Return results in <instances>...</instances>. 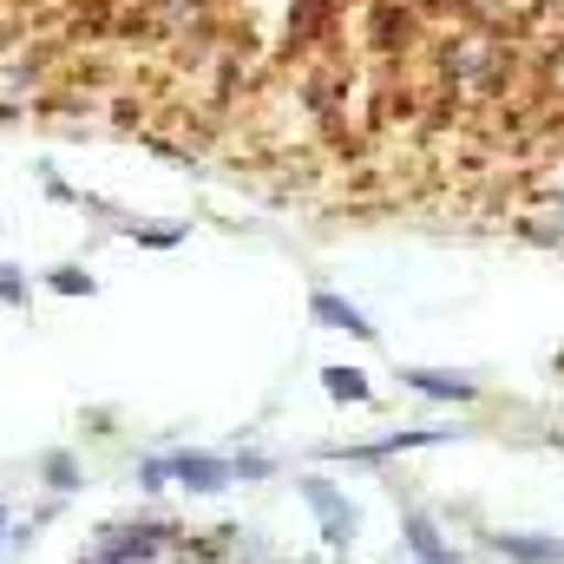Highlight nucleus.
I'll list each match as a JSON object with an SVG mask.
<instances>
[{
	"label": "nucleus",
	"mask_w": 564,
	"mask_h": 564,
	"mask_svg": "<svg viewBox=\"0 0 564 564\" xmlns=\"http://www.w3.org/2000/svg\"><path fill=\"white\" fill-rule=\"evenodd\" d=\"M302 492H308V506H315V519H322V539H328V545H348V539H355V506H348L335 486H322V479H308Z\"/></svg>",
	"instance_id": "nucleus-1"
},
{
	"label": "nucleus",
	"mask_w": 564,
	"mask_h": 564,
	"mask_svg": "<svg viewBox=\"0 0 564 564\" xmlns=\"http://www.w3.org/2000/svg\"><path fill=\"white\" fill-rule=\"evenodd\" d=\"M171 479L184 492H224L230 486V459H210V453H177L171 459Z\"/></svg>",
	"instance_id": "nucleus-2"
},
{
	"label": "nucleus",
	"mask_w": 564,
	"mask_h": 564,
	"mask_svg": "<svg viewBox=\"0 0 564 564\" xmlns=\"http://www.w3.org/2000/svg\"><path fill=\"white\" fill-rule=\"evenodd\" d=\"M499 552H506V558H519V564H558L564 558V545H552V539H525V532H506V539H499Z\"/></svg>",
	"instance_id": "nucleus-3"
},
{
	"label": "nucleus",
	"mask_w": 564,
	"mask_h": 564,
	"mask_svg": "<svg viewBox=\"0 0 564 564\" xmlns=\"http://www.w3.org/2000/svg\"><path fill=\"white\" fill-rule=\"evenodd\" d=\"M408 381H414L421 394H433V401H466V394H473V381H466V375H433V368H414Z\"/></svg>",
	"instance_id": "nucleus-4"
},
{
	"label": "nucleus",
	"mask_w": 564,
	"mask_h": 564,
	"mask_svg": "<svg viewBox=\"0 0 564 564\" xmlns=\"http://www.w3.org/2000/svg\"><path fill=\"white\" fill-rule=\"evenodd\" d=\"M315 315H322V322H335V328H348V335H368V322H361L348 302H335V295H315Z\"/></svg>",
	"instance_id": "nucleus-5"
},
{
	"label": "nucleus",
	"mask_w": 564,
	"mask_h": 564,
	"mask_svg": "<svg viewBox=\"0 0 564 564\" xmlns=\"http://www.w3.org/2000/svg\"><path fill=\"white\" fill-rule=\"evenodd\" d=\"M322 381H328V394H341V401H368V381H361L355 368H328Z\"/></svg>",
	"instance_id": "nucleus-6"
},
{
	"label": "nucleus",
	"mask_w": 564,
	"mask_h": 564,
	"mask_svg": "<svg viewBox=\"0 0 564 564\" xmlns=\"http://www.w3.org/2000/svg\"><path fill=\"white\" fill-rule=\"evenodd\" d=\"M46 486H53V492H73V486H79V466H73L66 453H53V459H46Z\"/></svg>",
	"instance_id": "nucleus-7"
},
{
	"label": "nucleus",
	"mask_w": 564,
	"mask_h": 564,
	"mask_svg": "<svg viewBox=\"0 0 564 564\" xmlns=\"http://www.w3.org/2000/svg\"><path fill=\"white\" fill-rule=\"evenodd\" d=\"M0 295H7V302L20 295V276H13V270H0Z\"/></svg>",
	"instance_id": "nucleus-8"
},
{
	"label": "nucleus",
	"mask_w": 564,
	"mask_h": 564,
	"mask_svg": "<svg viewBox=\"0 0 564 564\" xmlns=\"http://www.w3.org/2000/svg\"><path fill=\"white\" fill-rule=\"evenodd\" d=\"M0 539H7V512H0Z\"/></svg>",
	"instance_id": "nucleus-9"
},
{
	"label": "nucleus",
	"mask_w": 564,
	"mask_h": 564,
	"mask_svg": "<svg viewBox=\"0 0 564 564\" xmlns=\"http://www.w3.org/2000/svg\"><path fill=\"white\" fill-rule=\"evenodd\" d=\"M453 564H459V558H453Z\"/></svg>",
	"instance_id": "nucleus-10"
}]
</instances>
